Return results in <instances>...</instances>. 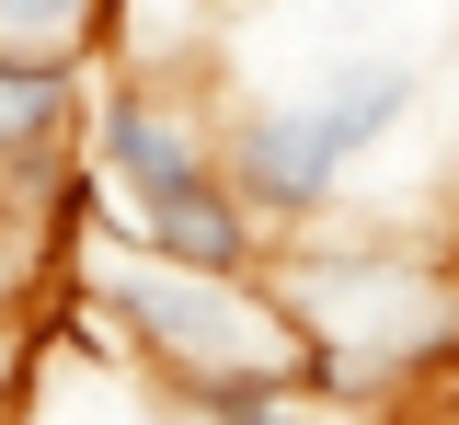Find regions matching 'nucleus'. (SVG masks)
Wrapping results in <instances>:
<instances>
[{"mask_svg":"<svg viewBox=\"0 0 459 425\" xmlns=\"http://www.w3.org/2000/svg\"><path fill=\"white\" fill-rule=\"evenodd\" d=\"M115 322L138 334V357L161 368V379H207V368H299L310 379V334H299V310L276 288H253V276H184V265H126L104 276Z\"/></svg>","mask_w":459,"mask_h":425,"instance_id":"obj_1","label":"nucleus"},{"mask_svg":"<svg viewBox=\"0 0 459 425\" xmlns=\"http://www.w3.org/2000/svg\"><path fill=\"white\" fill-rule=\"evenodd\" d=\"M115 0H0V58H81L104 47Z\"/></svg>","mask_w":459,"mask_h":425,"instance_id":"obj_7","label":"nucleus"},{"mask_svg":"<svg viewBox=\"0 0 459 425\" xmlns=\"http://www.w3.org/2000/svg\"><path fill=\"white\" fill-rule=\"evenodd\" d=\"M413 92H425V81H413L402 58H356V69H333V81L310 92V126H322V150L356 173V161H368V150L413 116Z\"/></svg>","mask_w":459,"mask_h":425,"instance_id":"obj_6","label":"nucleus"},{"mask_svg":"<svg viewBox=\"0 0 459 425\" xmlns=\"http://www.w3.org/2000/svg\"><path fill=\"white\" fill-rule=\"evenodd\" d=\"M219 173H230V195H241L253 219H322L333 184H344V161L322 150L310 104H241L230 138H219Z\"/></svg>","mask_w":459,"mask_h":425,"instance_id":"obj_2","label":"nucleus"},{"mask_svg":"<svg viewBox=\"0 0 459 425\" xmlns=\"http://www.w3.org/2000/svg\"><path fill=\"white\" fill-rule=\"evenodd\" d=\"M219 150L195 138V116L172 104L161 81H126V92H104V116H92V184H104L115 207H150V195H172L184 173H207Z\"/></svg>","mask_w":459,"mask_h":425,"instance_id":"obj_3","label":"nucleus"},{"mask_svg":"<svg viewBox=\"0 0 459 425\" xmlns=\"http://www.w3.org/2000/svg\"><path fill=\"white\" fill-rule=\"evenodd\" d=\"M115 219H126V242L150 265H184V276H253V253H264V219L230 195L219 161L184 173L172 195H150V207H115Z\"/></svg>","mask_w":459,"mask_h":425,"instance_id":"obj_4","label":"nucleus"},{"mask_svg":"<svg viewBox=\"0 0 459 425\" xmlns=\"http://www.w3.org/2000/svg\"><path fill=\"white\" fill-rule=\"evenodd\" d=\"M81 116V58H0V173H47Z\"/></svg>","mask_w":459,"mask_h":425,"instance_id":"obj_5","label":"nucleus"}]
</instances>
